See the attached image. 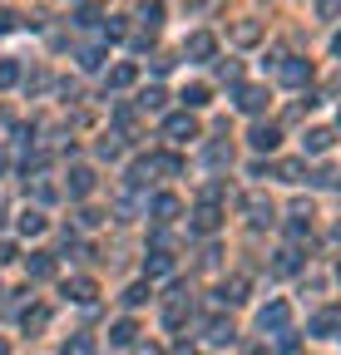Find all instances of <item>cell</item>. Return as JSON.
I'll use <instances>...</instances> for the list:
<instances>
[{"mask_svg":"<svg viewBox=\"0 0 341 355\" xmlns=\"http://www.w3.org/2000/svg\"><path fill=\"white\" fill-rule=\"evenodd\" d=\"M233 104H238L242 114H263V109H267V89H258V84H238Z\"/></svg>","mask_w":341,"mask_h":355,"instance_id":"1","label":"cell"},{"mask_svg":"<svg viewBox=\"0 0 341 355\" xmlns=\"http://www.w3.org/2000/svg\"><path fill=\"white\" fill-rule=\"evenodd\" d=\"M287 321H292V306H287V301L263 306V316H258V326H263V331H277V336L287 331Z\"/></svg>","mask_w":341,"mask_h":355,"instance_id":"2","label":"cell"},{"mask_svg":"<svg viewBox=\"0 0 341 355\" xmlns=\"http://www.w3.org/2000/svg\"><path fill=\"white\" fill-rule=\"evenodd\" d=\"M163 133L174 144H188V139H198V123H193V114H174V119L163 123Z\"/></svg>","mask_w":341,"mask_h":355,"instance_id":"3","label":"cell"},{"mask_svg":"<svg viewBox=\"0 0 341 355\" xmlns=\"http://www.w3.org/2000/svg\"><path fill=\"white\" fill-rule=\"evenodd\" d=\"M247 139H252V148H258V153H272V148L282 144V128H277V123H258Z\"/></svg>","mask_w":341,"mask_h":355,"instance_id":"4","label":"cell"},{"mask_svg":"<svg viewBox=\"0 0 341 355\" xmlns=\"http://www.w3.org/2000/svg\"><path fill=\"white\" fill-rule=\"evenodd\" d=\"M213 50H218V40H213L208 30L188 35V44H183V55H193V60H213Z\"/></svg>","mask_w":341,"mask_h":355,"instance_id":"5","label":"cell"},{"mask_svg":"<svg viewBox=\"0 0 341 355\" xmlns=\"http://www.w3.org/2000/svg\"><path fill=\"white\" fill-rule=\"evenodd\" d=\"M247 301V277H233L218 286V306H242Z\"/></svg>","mask_w":341,"mask_h":355,"instance_id":"6","label":"cell"},{"mask_svg":"<svg viewBox=\"0 0 341 355\" xmlns=\"http://www.w3.org/2000/svg\"><path fill=\"white\" fill-rule=\"evenodd\" d=\"M149 212H153V222H174L183 207H178V198H174V193H158V198L149 202Z\"/></svg>","mask_w":341,"mask_h":355,"instance_id":"7","label":"cell"},{"mask_svg":"<svg viewBox=\"0 0 341 355\" xmlns=\"http://www.w3.org/2000/svg\"><path fill=\"white\" fill-rule=\"evenodd\" d=\"M65 296H69V301H79V306H90V301L99 296V286H94L90 277H74V282H65Z\"/></svg>","mask_w":341,"mask_h":355,"instance_id":"8","label":"cell"},{"mask_svg":"<svg viewBox=\"0 0 341 355\" xmlns=\"http://www.w3.org/2000/svg\"><path fill=\"white\" fill-rule=\"evenodd\" d=\"M287 84H307L312 79V60H282V69H277Z\"/></svg>","mask_w":341,"mask_h":355,"instance_id":"9","label":"cell"},{"mask_svg":"<svg viewBox=\"0 0 341 355\" xmlns=\"http://www.w3.org/2000/svg\"><path fill=\"white\" fill-rule=\"evenodd\" d=\"M218 222H223V212L213 207V202H203V207L193 212V232H218Z\"/></svg>","mask_w":341,"mask_h":355,"instance_id":"10","label":"cell"},{"mask_svg":"<svg viewBox=\"0 0 341 355\" xmlns=\"http://www.w3.org/2000/svg\"><path fill=\"white\" fill-rule=\"evenodd\" d=\"M242 207H247V222H252V227H267V222H272V202H267V198H247Z\"/></svg>","mask_w":341,"mask_h":355,"instance_id":"11","label":"cell"},{"mask_svg":"<svg viewBox=\"0 0 341 355\" xmlns=\"http://www.w3.org/2000/svg\"><path fill=\"white\" fill-rule=\"evenodd\" d=\"M94 193V173L90 168H74L69 173V198H90Z\"/></svg>","mask_w":341,"mask_h":355,"instance_id":"12","label":"cell"},{"mask_svg":"<svg viewBox=\"0 0 341 355\" xmlns=\"http://www.w3.org/2000/svg\"><path fill=\"white\" fill-rule=\"evenodd\" d=\"M20 232H25V237H40V232H45V212H40V207H25V212H20Z\"/></svg>","mask_w":341,"mask_h":355,"instance_id":"13","label":"cell"},{"mask_svg":"<svg viewBox=\"0 0 341 355\" xmlns=\"http://www.w3.org/2000/svg\"><path fill=\"white\" fill-rule=\"evenodd\" d=\"M25 266H30V277H40V282H45V277H55V257H50V252H35Z\"/></svg>","mask_w":341,"mask_h":355,"instance_id":"14","label":"cell"},{"mask_svg":"<svg viewBox=\"0 0 341 355\" xmlns=\"http://www.w3.org/2000/svg\"><path fill=\"white\" fill-rule=\"evenodd\" d=\"M208 99H213V89H208V84H188V89H183V109H203Z\"/></svg>","mask_w":341,"mask_h":355,"instance_id":"15","label":"cell"},{"mask_svg":"<svg viewBox=\"0 0 341 355\" xmlns=\"http://www.w3.org/2000/svg\"><path fill=\"white\" fill-rule=\"evenodd\" d=\"M109 340H114V345H134V340H139V326H134V321H114Z\"/></svg>","mask_w":341,"mask_h":355,"instance_id":"16","label":"cell"},{"mask_svg":"<svg viewBox=\"0 0 341 355\" xmlns=\"http://www.w3.org/2000/svg\"><path fill=\"white\" fill-rule=\"evenodd\" d=\"M208 340H213V345H233V340H238L233 321H213V326H208Z\"/></svg>","mask_w":341,"mask_h":355,"instance_id":"17","label":"cell"},{"mask_svg":"<svg viewBox=\"0 0 341 355\" xmlns=\"http://www.w3.org/2000/svg\"><path fill=\"white\" fill-rule=\"evenodd\" d=\"M144 272H149V277H163V272H174V257H168V252H149Z\"/></svg>","mask_w":341,"mask_h":355,"instance_id":"18","label":"cell"},{"mask_svg":"<svg viewBox=\"0 0 341 355\" xmlns=\"http://www.w3.org/2000/svg\"><path fill=\"white\" fill-rule=\"evenodd\" d=\"M297 266H302V257H297L292 247H282V252H277V261H272V272H277V277H287V272H297Z\"/></svg>","mask_w":341,"mask_h":355,"instance_id":"19","label":"cell"},{"mask_svg":"<svg viewBox=\"0 0 341 355\" xmlns=\"http://www.w3.org/2000/svg\"><path fill=\"white\" fill-rule=\"evenodd\" d=\"M302 173H307V163H297V158L277 163V178H282V183H302Z\"/></svg>","mask_w":341,"mask_h":355,"instance_id":"20","label":"cell"},{"mask_svg":"<svg viewBox=\"0 0 341 355\" xmlns=\"http://www.w3.org/2000/svg\"><path fill=\"white\" fill-rule=\"evenodd\" d=\"M331 148V128H312L307 133V153H326Z\"/></svg>","mask_w":341,"mask_h":355,"instance_id":"21","label":"cell"},{"mask_svg":"<svg viewBox=\"0 0 341 355\" xmlns=\"http://www.w3.org/2000/svg\"><path fill=\"white\" fill-rule=\"evenodd\" d=\"M233 40H238V44H258V40H263V25H252V20H242V25L233 30Z\"/></svg>","mask_w":341,"mask_h":355,"instance_id":"22","label":"cell"},{"mask_svg":"<svg viewBox=\"0 0 341 355\" xmlns=\"http://www.w3.org/2000/svg\"><path fill=\"white\" fill-rule=\"evenodd\" d=\"M134 79H139V69H134V64H119V69H109V84H114V89L134 84Z\"/></svg>","mask_w":341,"mask_h":355,"instance_id":"23","label":"cell"},{"mask_svg":"<svg viewBox=\"0 0 341 355\" xmlns=\"http://www.w3.org/2000/svg\"><path fill=\"white\" fill-rule=\"evenodd\" d=\"M45 326H50V311H45V306L25 311V331H45Z\"/></svg>","mask_w":341,"mask_h":355,"instance_id":"24","label":"cell"},{"mask_svg":"<svg viewBox=\"0 0 341 355\" xmlns=\"http://www.w3.org/2000/svg\"><path fill=\"white\" fill-rule=\"evenodd\" d=\"M104 64V50L99 44H90V50H79V69H99Z\"/></svg>","mask_w":341,"mask_h":355,"instance_id":"25","label":"cell"},{"mask_svg":"<svg viewBox=\"0 0 341 355\" xmlns=\"http://www.w3.org/2000/svg\"><path fill=\"white\" fill-rule=\"evenodd\" d=\"M65 355H94V340L90 336H74V340H65Z\"/></svg>","mask_w":341,"mask_h":355,"instance_id":"26","label":"cell"},{"mask_svg":"<svg viewBox=\"0 0 341 355\" xmlns=\"http://www.w3.org/2000/svg\"><path fill=\"white\" fill-rule=\"evenodd\" d=\"M15 79H20V64L15 60H0V89H10Z\"/></svg>","mask_w":341,"mask_h":355,"instance_id":"27","label":"cell"},{"mask_svg":"<svg viewBox=\"0 0 341 355\" xmlns=\"http://www.w3.org/2000/svg\"><path fill=\"white\" fill-rule=\"evenodd\" d=\"M163 99H168V94H163L158 84H153V89H144V94H139V104H144V109H163Z\"/></svg>","mask_w":341,"mask_h":355,"instance_id":"28","label":"cell"},{"mask_svg":"<svg viewBox=\"0 0 341 355\" xmlns=\"http://www.w3.org/2000/svg\"><path fill=\"white\" fill-rule=\"evenodd\" d=\"M331 326H336V311H322V316L312 321V336H326Z\"/></svg>","mask_w":341,"mask_h":355,"instance_id":"29","label":"cell"},{"mask_svg":"<svg viewBox=\"0 0 341 355\" xmlns=\"http://www.w3.org/2000/svg\"><path fill=\"white\" fill-rule=\"evenodd\" d=\"M144 25H149V30L163 25V6H158V0H153V6H144Z\"/></svg>","mask_w":341,"mask_h":355,"instance_id":"30","label":"cell"},{"mask_svg":"<svg viewBox=\"0 0 341 355\" xmlns=\"http://www.w3.org/2000/svg\"><path fill=\"white\" fill-rule=\"evenodd\" d=\"M218 79H228V84H238V79H242V69H238V60H223V64H218Z\"/></svg>","mask_w":341,"mask_h":355,"instance_id":"31","label":"cell"},{"mask_svg":"<svg viewBox=\"0 0 341 355\" xmlns=\"http://www.w3.org/2000/svg\"><path fill=\"white\" fill-rule=\"evenodd\" d=\"M228 158H233L228 144H208V163H228Z\"/></svg>","mask_w":341,"mask_h":355,"instance_id":"32","label":"cell"},{"mask_svg":"<svg viewBox=\"0 0 341 355\" xmlns=\"http://www.w3.org/2000/svg\"><path fill=\"white\" fill-rule=\"evenodd\" d=\"M124 301H129V306H144V301H149V286H144V282L129 286V291H124Z\"/></svg>","mask_w":341,"mask_h":355,"instance_id":"33","label":"cell"},{"mask_svg":"<svg viewBox=\"0 0 341 355\" xmlns=\"http://www.w3.org/2000/svg\"><path fill=\"white\" fill-rule=\"evenodd\" d=\"M79 222H84V227H99V222H104V212H94V207H84V212H79Z\"/></svg>","mask_w":341,"mask_h":355,"instance_id":"34","label":"cell"},{"mask_svg":"<svg viewBox=\"0 0 341 355\" xmlns=\"http://www.w3.org/2000/svg\"><path fill=\"white\" fill-rule=\"evenodd\" d=\"M6 261H15V247H10V242H0V266H6Z\"/></svg>","mask_w":341,"mask_h":355,"instance_id":"35","label":"cell"},{"mask_svg":"<svg viewBox=\"0 0 341 355\" xmlns=\"http://www.w3.org/2000/svg\"><path fill=\"white\" fill-rule=\"evenodd\" d=\"M6 30H15V15H10V10H0V35H6Z\"/></svg>","mask_w":341,"mask_h":355,"instance_id":"36","label":"cell"},{"mask_svg":"<svg viewBox=\"0 0 341 355\" xmlns=\"http://www.w3.org/2000/svg\"><path fill=\"white\" fill-rule=\"evenodd\" d=\"M331 50H336V55H341V35H336V40H331Z\"/></svg>","mask_w":341,"mask_h":355,"instance_id":"37","label":"cell"},{"mask_svg":"<svg viewBox=\"0 0 341 355\" xmlns=\"http://www.w3.org/2000/svg\"><path fill=\"white\" fill-rule=\"evenodd\" d=\"M144 355H158V345H144Z\"/></svg>","mask_w":341,"mask_h":355,"instance_id":"38","label":"cell"},{"mask_svg":"<svg viewBox=\"0 0 341 355\" xmlns=\"http://www.w3.org/2000/svg\"><path fill=\"white\" fill-rule=\"evenodd\" d=\"M0 355H10V345H6V340H0Z\"/></svg>","mask_w":341,"mask_h":355,"instance_id":"39","label":"cell"},{"mask_svg":"<svg viewBox=\"0 0 341 355\" xmlns=\"http://www.w3.org/2000/svg\"><path fill=\"white\" fill-rule=\"evenodd\" d=\"M336 277H341V261H336Z\"/></svg>","mask_w":341,"mask_h":355,"instance_id":"40","label":"cell"},{"mask_svg":"<svg viewBox=\"0 0 341 355\" xmlns=\"http://www.w3.org/2000/svg\"><path fill=\"white\" fill-rule=\"evenodd\" d=\"M336 340H341V336H336Z\"/></svg>","mask_w":341,"mask_h":355,"instance_id":"41","label":"cell"}]
</instances>
